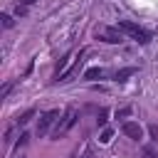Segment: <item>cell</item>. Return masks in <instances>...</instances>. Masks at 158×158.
I'll return each instance as SVG.
<instances>
[{"mask_svg": "<svg viewBox=\"0 0 158 158\" xmlns=\"http://www.w3.org/2000/svg\"><path fill=\"white\" fill-rule=\"evenodd\" d=\"M126 37H131V40H136L138 44H148L151 42V32H146L143 27H138L136 22H131V20H118V25H116Z\"/></svg>", "mask_w": 158, "mask_h": 158, "instance_id": "1", "label": "cell"}, {"mask_svg": "<svg viewBox=\"0 0 158 158\" xmlns=\"http://www.w3.org/2000/svg\"><path fill=\"white\" fill-rule=\"evenodd\" d=\"M74 121H77V111L74 109H69L64 116H59V121H57V126H54V131H52V136L54 138H59V136H64L72 126H74Z\"/></svg>", "mask_w": 158, "mask_h": 158, "instance_id": "2", "label": "cell"}, {"mask_svg": "<svg viewBox=\"0 0 158 158\" xmlns=\"http://www.w3.org/2000/svg\"><path fill=\"white\" fill-rule=\"evenodd\" d=\"M96 37L104 40V42H109V44H118V42H123V32H121L118 27H106V25H101V27L96 30Z\"/></svg>", "mask_w": 158, "mask_h": 158, "instance_id": "3", "label": "cell"}, {"mask_svg": "<svg viewBox=\"0 0 158 158\" xmlns=\"http://www.w3.org/2000/svg\"><path fill=\"white\" fill-rule=\"evenodd\" d=\"M59 118V111L57 109H52V111H44L42 116H40V123H37V136L42 138V136H47L49 133V128H52V123Z\"/></svg>", "mask_w": 158, "mask_h": 158, "instance_id": "4", "label": "cell"}, {"mask_svg": "<svg viewBox=\"0 0 158 158\" xmlns=\"http://www.w3.org/2000/svg\"><path fill=\"white\" fill-rule=\"evenodd\" d=\"M121 131H123L131 141H141V138H143V128H141L136 121H126V123L121 126Z\"/></svg>", "mask_w": 158, "mask_h": 158, "instance_id": "5", "label": "cell"}, {"mask_svg": "<svg viewBox=\"0 0 158 158\" xmlns=\"http://www.w3.org/2000/svg\"><path fill=\"white\" fill-rule=\"evenodd\" d=\"M84 54H86V49H79V54H77L74 64H72V67H69V69H67V72L59 77V81H69L72 77H77V74H79V67H81V57H84Z\"/></svg>", "mask_w": 158, "mask_h": 158, "instance_id": "6", "label": "cell"}, {"mask_svg": "<svg viewBox=\"0 0 158 158\" xmlns=\"http://www.w3.org/2000/svg\"><path fill=\"white\" fill-rule=\"evenodd\" d=\"M77 54H79V52H69V54H64V57L59 59V64H57V79H59V77L67 72V67H69V64H74Z\"/></svg>", "mask_w": 158, "mask_h": 158, "instance_id": "7", "label": "cell"}, {"mask_svg": "<svg viewBox=\"0 0 158 158\" xmlns=\"http://www.w3.org/2000/svg\"><path fill=\"white\" fill-rule=\"evenodd\" d=\"M101 77H104V69H101V67H91V69H86V72H84V79H89V81L101 79Z\"/></svg>", "mask_w": 158, "mask_h": 158, "instance_id": "8", "label": "cell"}, {"mask_svg": "<svg viewBox=\"0 0 158 158\" xmlns=\"http://www.w3.org/2000/svg\"><path fill=\"white\" fill-rule=\"evenodd\" d=\"M133 74H136V67H123V69L116 72V79H118V81H126V79L133 77Z\"/></svg>", "mask_w": 158, "mask_h": 158, "instance_id": "9", "label": "cell"}, {"mask_svg": "<svg viewBox=\"0 0 158 158\" xmlns=\"http://www.w3.org/2000/svg\"><path fill=\"white\" fill-rule=\"evenodd\" d=\"M32 116H35V109H27L25 114H20V116H17V121H15V123H17V126H25V123H27Z\"/></svg>", "mask_w": 158, "mask_h": 158, "instance_id": "10", "label": "cell"}, {"mask_svg": "<svg viewBox=\"0 0 158 158\" xmlns=\"http://www.w3.org/2000/svg\"><path fill=\"white\" fill-rule=\"evenodd\" d=\"M111 138H114V128H104L99 136V143H111Z\"/></svg>", "mask_w": 158, "mask_h": 158, "instance_id": "11", "label": "cell"}, {"mask_svg": "<svg viewBox=\"0 0 158 158\" xmlns=\"http://www.w3.org/2000/svg\"><path fill=\"white\" fill-rule=\"evenodd\" d=\"M0 20H2V27H5V30H10V27L15 25V20H12V15H7V12H2V15H0Z\"/></svg>", "mask_w": 158, "mask_h": 158, "instance_id": "12", "label": "cell"}, {"mask_svg": "<svg viewBox=\"0 0 158 158\" xmlns=\"http://www.w3.org/2000/svg\"><path fill=\"white\" fill-rule=\"evenodd\" d=\"M15 15H17V17H25V15H27V5L17 2V5H15Z\"/></svg>", "mask_w": 158, "mask_h": 158, "instance_id": "13", "label": "cell"}, {"mask_svg": "<svg viewBox=\"0 0 158 158\" xmlns=\"http://www.w3.org/2000/svg\"><path fill=\"white\" fill-rule=\"evenodd\" d=\"M27 141H30V133H20V138L15 141V148H20V146H27Z\"/></svg>", "mask_w": 158, "mask_h": 158, "instance_id": "14", "label": "cell"}, {"mask_svg": "<svg viewBox=\"0 0 158 158\" xmlns=\"http://www.w3.org/2000/svg\"><path fill=\"white\" fill-rule=\"evenodd\" d=\"M126 116H131V106H123L116 111V118H126Z\"/></svg>", "mask_w": 158, "mask_h": 158, "instance_id": "15", "label": "cell"}, {"mask_svg": "<svg viewBox=\"0 0 158 158\" xmlns=\"http://www.w3.org/2000/svg\"><path fill=\"white\" fill-rule=\"evenodd\" d=\"M148 136H151L153 141H158V123H151V126H148Z\"/></svg>", "mask_w": 158, "mask_h": 158, "instance_id": "16", "label": "cell"}, {"mask_svg": "<svg viewBox=\"0 0 158 158\" xmlns=\"http://www.w3.org/2000/svg\"><path fill=\"white\" fill-rule=\"evenodd\" d=\"M10 89H12V81H7V84H5L2 89H0V99H5V96L10 94Z\"/></svg>", "mask_w": 158, "mask_h": 158, "instance_id": "17", "label": "cell"}, {"mask_svg": "<svg viewBox=\"0 0 158 158\" xmlns=\"http://www.w3.org/2000/svg\"><path fill=\"white\" fill-rule=\"evenodd\" d=\"M15 128H17V123H15V126H10V128L5 131V141H7V143L12 141V136H15Z\"/></svg>", "mask_w": 158, "mask_h": 158, "instance_id": "18", "label": "cell"}, {"mask_svg": "<svg viewBox=\"0 0 158 158\" xmlns=\"http://www.w3.org/2000/svg\"><path fill=\"white\" fill-rule=\"evenodd\" d=\"M96 121H99V126H104V123L109 121V118H106V111H104V109L99 111V118H96Z\"/></svg>", "mask_w": 158, "mask_h": 158, "instance_id": "19", "label": "cell"}, {"mask_svg": "<svg viewBox=\"0 0 158 158\" xmlns=\"http://www.w3.org/2000/svg\"><path fill=\"white\" fill-rule=\"evenodd\" d=\"M143 153H146L148 158H158V153H156V151H153L151 146H146V148H143Z\"/></svg>", "mask_w": 158, "mask_h": 158, "instance_id": "20", "label": "cell"}, {"mask_svg": "<svg viewBox=\"0 0 158 158\" xmlns=\"http://www.w3.org/2000/svg\"><path fill=\"white\" fill-rule=\"evenodd\" d=\"M20 2H22V5H27V7H30V5H35V0H20Z\"/></svg>", "mask_w": 158, "mask_h": 158, "instance_id": "21", "label": "cell"}, {"mask_svg": "<svg viewBox=\"0 0 158 158\" xmlns=\"http://www.w3.org/2000/svg\"><path fill=\"white\" fill-rule=\"evenodd\" d=\"M20 158H22V156H20Z\"/></svg>", "mask_w": 158, "mask_h": 158, "instance_id": "22", "label": "cell"}]
</instances>
